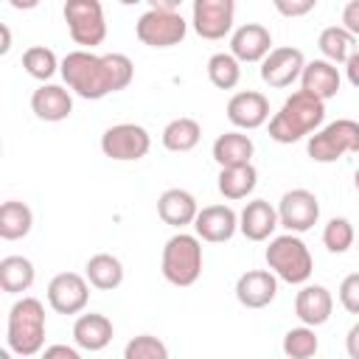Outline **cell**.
Returning a JSON list of instances; mask_svg holds the SVG:
<instances>
[{
  "instance_id": "1",
  "label": "cell",
  "mask_w": 359,
  "mask_h": 359,
  "mask_svg": "<svg viewBox=\"0 0 359 359\" xmlns=\"http://www.w3.org/2000/svg\"><path fill=\"white\" fill-rule=\"evenodd\" d=\"M65 84L87 101H98L109 93H121L135 79V65L123 53L95 56L93 50H70L59 67Z\"/></svg>"
},
{
  "instance_id": "2",
  "label": "cell",
  "mask_w": 359,
  "mask_h": 359,
  "mask_svg": "<svg viewBox=\"0 0 359 359\" xmlns=\"http://www.w3.org/2000/svg\"><path fill=\"white\" fill-rule=\"evenodd\" d=\"M323 121H325V101L297 90L269 118V137L275 143H297L306 135L311 137V132H317Z\"/></svg>"
},
{
  "instance_id": "3",
  "label": "cell",
  "mask_w": 359,
  "mask_h": 359,
  "mask_svg": "<svg viewBox=\"0 0 359 359\" xmlns=\"http://www.w3.org/2000/svg\"><path fill=\"white\" fill-rule=\"evenodd\" d=\"M8 351L17 356H36L45 345V306L36 297H20L8 309L6 323Z\"/></svg>"
},
{
  "instance_id": "4",
  "label": "cell",
  "mask_w": 359,
  "mask_h": 359,
  "mask_svg": "<svg viewBox=\"0 0 359 359\" xmlns=\"http://www.w3.org/2000/svg\"><path fill=\"white\" fill-rule=\"evenodd\" d=\"M266 258V266L275 278L286 280V283H306L314 272V261H311V252L309 247L303 244L300 236L294 233H283V236H275L264 252Z\"/></svg>"
},
{
  "instance_id": "5",
  "label": "cell",
  "mask_w": 359,
  "mask_h": 359,
  "mask_svg": "<svg viewBox=\"0 0 359 359\" xmlns=\"http://www.w3.org/2000/svg\"><path fill=\"white\" fill-rule=\"evenodd\" d=\"M163 278L171 286H194L202 275V241L191 233H177L163 247Z\"/></svg>"
},
{
  "instance_id": "6",
  "label": "cell",
  "mask_w": 359,
  "mask_h": 359,
  "mask_svg": "<svg viewBox=\"0 0 359 359\" xmlns=\"http://www.w3.org/2000/svg\"><path fill=\"white\" fill-rule=\"evenodd\" d=\"M306 151L314 163H337L339 157L359 151V123L351 118H337L325 123L309 137Z\"/></svg>"
},
{
  "instance_id": "7",
  "label": "cell",
  "mask_w": 359,
  "mask_h": 359,
  "mask_svg": "<svg viewBox=\"0 0 359 359\" xmlns=\"http://www.w3.org/2000/svg\"><path fill=\"white\" fill-rule=\"evenodd\" d=\"M65 22L70 39L81 45V50H93L107 39V20L98 0H67L65 3Z\"/></svg>"
},
{
  "instance_id": "8",
  "label": "cell",
  "mask_w": 359,
  "mask_h": 359,
  "mask_svg": "<svg viewBox=\"0 0 359 359\" xmlns=\"http://www.w3.org/2000/svg\"><path fill=\"white\" fill-rule=\"evenodd\" d=\"M188 22L182 20L180 11H160V8H149L140 14V20L135 22V34L143 45L149 48H174L185 39Z\"/></svg>"
},
{
  "instance_id": "9",
  "label": "cell",
  "mask_w": 359,
  "mask_h": 359,
  "mask_svg": "<svg viewBox=\"0 0 359 359\" xmlns=\"http://www.w3.org/2000/svg\"><path fill=\"white\" fill-rule=\"evenodd\" d=\"M151 149V137L140 123H115L101 135V151L109 160L132 163L146 157Z\"/></svg>"
},
{
  "instance_id": "10",
  "label": "cell",
  "mask_w": 359,
  "mask_h": 359,
  "mask_svg": "<svg viewBox=\"0 0 359 359\" xmlns=\"http://www.w3.org/2000/svg\"><path fill=\"white\" fill-rule=\"evenodd\" d=\"M320 219V202L311 191L306 188H294V191H286L280 196V205H278V222L289 230V233H306L317 224Z\"/></svg>"
},
{
  "instance_id": "11",
  "label": "cell",
  "mask_w": 359,
  "mask_h": 359,
  "mask_svg": "<svg viewBox=\"0 0 359 359\" xmlns=\"http://www.w3.org/2000/svg\"><path fill=\"white\" fill-rule=\"evenodd\" d=\"M236 3L233 0H194L191 22L202 39H224L233 28Z\"/></svg>"
},
{
  "instance_id": "12",
  "label": "cell",
  "mask_w": 359,
  "mask_h": 359,
  "mask_svg": "<svg viewBox=\"0 0 359 359\" xmlns=\"http://www.w3.org/2000/svg\"><path fill=\"white\" fill-rule=\"evenodd\" d=\"M303 67H306V56L300 48L292 45L272 48V53L261 62V81L272 90H283L303 76Z\"/></svg>"
},
{
  "instance_id": "13",
  "label": "cell",
  "mask_w": 359,
  "mask_h": 359,
  "mask_svg": "<svg viewBox=\"0 0 359 359\" xmlns=\"http://www.w3.org/2000/svg\"><path fill=\"white\" fill-rule=\"evenodd\" d=\"M87 300H90V286L87 278H81L79 272H59L48 283V303L56 314H79L84 311Z\"/></svg>"
},
{
  "instance_id": "14",
  "label": "cell",
  "mask_w": 359,
  "mask_h": 359,
  "mask_svg": "<svg viewBox=\"0 0 359 359\" xmlns=\"http://www.w3.org/2000/svg\"><path fill=\"white\" fill-rule=\"evenodd\" d=\"M194 230H196V238L199 241H210V244H222V241H230L238 230V216L230 205H208L196 213V222H194Z\"/></svg>"
},
{
  "instance_id": "15",
  "label": "cell",
  "mask_w": 359,
  "mask_h": 359,
  "mask_svg": "<svg viewBox=\"0 0 359 359\" xmlns=\"http://www.w3.org/2000/svg\"><path fill=\"white\" fill-rule=\"evenodd\" d=\"M230 53L238 62H264L272 53V34L258 22H244L230 36Z\"/></svg>"
},
{
  "instance_id": "16",
  "label": "cell",
  "mask_w": 359,
  "mask_h": 359,
  "mask_svg": "<svg viewBox=\"0 0 359 359\" xmlns=\"http://www.w3.org/2000/svg\"><path fill=\"white\" fill-rule=\"evenodd\" d=\"M278 294V278L269 269H247L236 280V300L244 309H264Z\"/></svg>"
},
{
  "instance_id": "17",
  "label": "cell",
  "mask_w": 359,
  "mask_h": 359,
  "mask_svg": "<svg viewBox=\"0 0 359 359\" xmlns=\"http://www.w3.org/2000/svg\"><path fill=\"white\" fill-rule=\"evenodd\" d=\"M269 118V101L264 93L241 90L227 101V121L238 129H258Z\"/></svg>"
},
{
  "instance_id": "18",
  "label": "cell",
  "mask_w": 359,
  "mask_h": 359,
  "mask_svg": "<svg viewBox=\"0 0 359 359\" xmlns=\"http://www.w3.org/2000/svg\"><path fill=\"white\" fill-rule=\"evenodd\" d=\"M331 311H334V297L320 283H306L297 292V297H294V314L309 328H317V325L328 323L331 320Z\"/></svg>"
},
{
  "instance_id": "19",
  "label": "cell",
  "mask_w": 359,
  "mask_h": 359,
  "mask_svg": "<svg viewBox=\"0 0 359 359\" xmlns=\"http://www.w3.org/2000/svg\"><path fill=\"white\" fill-rule=\"evenodd\" d=\"M196 213H199V205H196V196L185 188H168L160 194L157 199V216L171 224V227H185V224H194L196 222Z\"/></svg>"
},
{
  "instance_id": "20",
  "label": "cell",
  "mask_w": 359,
  "mask_h": 359,
  "mask_svg": "<svg viewBox=\"0 0 359 359\" xmlns=\"http://www.w3.org/2000/svg\"><path fill=\"white\" fill-rule=\"evenodd\" d=\"M278 224V208H272L266 199H252L238 213V230L250 241H266Z\"/></svg>"
},
{
  "instance_id": "21",
  "label": "cell",
  "mask_w": 359,
  "mask_h": 359,
  "mask_svg": "<svg viewBox=\"0 0 359 359\" xmlns=\"http://www.w3.org/2000/svg\"><path fill=\"white\" fill-rule=\"evenodd\" d=\"M31 109L39 121H65L70 118L73 112V98H70V90L59 87V84H39L31 95Z\"/></svg>"
},
{
  "instance_id": "22",
  "label": "cell",
  "mask_w": 359,
  "mask_h": 359,
  "mask_svg": "<svg viewBox=\"0 0 359 359\" xmlns=\"http://www.w3.org/2000/svg\"><path fill=\"white\" fill-rule=\"evenodd\" d=\"M339 84H342L339 70L331 62H325V59L306 62L303 76H300V90L303 93H309V95H314L320 101H328V98H334L339 93Z\"/></svg>"
},
{
  "instance_id": "23",
  "label": "cell",
  "mask_w": 359,
  "mask_h": 359,
  "mask_svg": "<svg viewBox=\"0 0 359 359\" xmlns=\"http://www.w3.org/2000/svg\"><path fill=\"white\" fill-rule=\"evenodd\" d=\"M112 334H115V328H112L109 317L95 314V311L81 314V317L73 323V339H76V345L84 348V351H104V348L112 342Z\"/></svg>"
},
{
  "instance_id": "24",
  "label": "cell",
  "mask_w": 359,
  "mask_h": 359,
  "mask_svg": "<svg viewBox=\"0 0 359 359\" xmlns=\"http://www.w3.org/2000/svg\"><path fill=\"white\" fill-rule=\"evenodd\" d=\"M213 160L222 168H236V165H250L252 163V140L244 132H224L213 140Z\"/></svg>"
},
{
  "instance_id": "25",
  "label": "cell",
  "mask_w": 359,
  "mask_h": 359,
  "mask_svg": "<svg viewBox=\"0 0 359 359\" xmlns=\"http://www.w3.org/2000/svg\"><path fill=\"white\" fill-rule=\"evenodd\" d=\"M84 275H87V283L101 289V292H112L123 283V264L109 255V252H98L87 261L84 266Z\"/></svg>"
},
{
  "instance_id": "26",
  "label": "cell",
  "mask_w": 359,
  "mask_h": 359,
  "mask_svg": "<svg viewBox=\"0 0 359 359\" xmlns=\"http://www.w3.org/2000/svg\"><path fill=\"white\" fill-rule=\"evenodd\" d=\"M255 185H258V171H255V165L250 163V165H236V168H222L219 171V182H216V188H219V194L224 196V199H247L252 191H255Z\"/></svg>"
},
{
  "instance_id": "27",
  "label": "cell",
  "mask_w": 359,
  "mask_h": 359,
  "mask_svg": "<svg viewBox=\"0 0 359 359\" xmlns=\"http://www.w3.org/2000/svg\"><path fill=\"white\" fill-rule=\"evenodd\" d=\"M34 278H36V269L25 255H6L0 261V289L3 292H8V294L28 292Z\"/></svg>"
},
{
  "instance_id": "28",
  "label": "cell",
  "mask_w": 359,
  "mask_h": 359,
  "mask_svg": "<svg viewBox=\"0 0 359 359\" xmlns=\"http://www.w3.org/2000/svg\"><path fill=\"white\" fill-rule=\"evenodd\" d=\"M34 227V213L25 202H17V199H8L0 205V238L6 241H17V238H25Z\"/></svg>"
},
{
  "instance_id": "29",
  "label": "cell",
  "mask_w": 359,
  "mask_h": 359,
  "mask_svg": "<svg viewBox=\"0 0 359 359\" xmlns=\"http://www.w3.org/2000/svg\"><path fill=\"white\" fill-rule=\"evenodd\" d=\"M353 45H356V36L348 34L342 25L323 28V34L317 39V48H320L323 59L331 62V65H345L353 56Z\"/></svg>"
},
{
  "instance_id": "30",
  "label": "cell",
  "mask_w": 359,
  "mask_h": 359,
  "mask_svg": "<svg viewBox=\"0 0 359 359\" xmlns=\"http://www.w3.org/2000/svg\"><path fill=\"white\" fill-rule=\"evenodd\" d=\"M202 137V126L194 118H174L163 129V146L168 151H191Z\"/></svg>"
},
{
  "instance_id": "31",
  "label": "cell",
  "mask_w": 359,
  "mask_h": 359,
  "mask_svg": "<svg viewBox=\"0 0 359 359\" xmlns=\"http://www.w3.org/2000/svg\"><path fill=\"white\" fill-rule=\"evenodd\" d=\"M208 79L219 90H233L241 79V62L233 53H213L208 59Z\"/></svg>"
},
{
  "instance_id": "32",
  "label": "cell",
  "mask_w": 359,
  "mask_h": 359,
  "mask_svg": "<svg viewBox=\"0 0 359 359\" xmlns=\"http://www.w3.org/2000/svg\"><path fill=\"white\" fill-rule=\"evenodd\" d=\"M22 67L31 79H39V81H48L62 65L56 59V53L45 45H31L25 53H22Z\"/></svg>"
},
{
  "instance_id": "33",
  "label": "cell",
  "mask_w": 359,
  "mask_h": 359,
  "mask_svg": "<svg viewBox=\"0 0 359 359\" xmlns=\"http://www.w3.org/2000/svg\"><path fill=\"white\" fill-rule=\"evenodd\" d=\"M320 348V339L314 334V328L300 325V328H289L283 334V353L289 359H311Z\"/></svg>"
},
{
  "instance_id": "34",
  "label": "cell",
  "mask_w": 359,
  "mask_h": 359,
  "mask_svg": "<svg viewBox=\"0 0 359 359\" xmlns=\"http://www.w3.org/2000/svg\"><path fill=\"white\" fill-rule=\"evenodd\" d=\"M323 244L328 252H348L353 247V224L342 216H334L323 230Z\"/></svg>"
},
{
  "instance_id": "35",
  "label": "cell",
  "mask_w": 359,
  "mask_h": 359,
  "mask_svg": "<svg viewBox=\"0 0 359 359\" xmlns=\"http://www.w3.org/2000/svg\"><path fill=\"white\" fill-rule=\"evenodd\" d=\"M123 359H168V348L163 339H157L151 334H140L126 342Z\"/></svg>"
},
{
  "instance_id": "36",
  "label": "cell",
  "mask_w": 359,
  "mask_h": 359,
  "mask_svg": "<svg viewBox=\"0 0 359 359\" xmlns=\"http://www.w3.org/2000/svg\"><path fill=\"white\" fill-rule=\"evenodd\" d=\"M339 303L348 314H359V272H351L339 283Z\"/></svg>"
},
{
  "instance_id": "37",
  "label": "cell",
  "mask_w": 359,
  "mask_h": 359,
  "mask_svg": "<svg viewBox=\"0 0 359 359\" xmlns=\"http://www.w3.org/2000/svg\"><path fill=\"white\" fill-rule=\"evenodd\" d=\"M317 6V0H275V8L283 17H303Z\"/></svg>"
},
{
  "instance_id": "38",
  "label": "cell",
  "mask_w": 359,
  "mask_h": 359,
  "mask_svg": "<svg viewBox=\"0 0 359 359\" xmlns=\"http://www.w3.org/2000/svg\"><path fill=\"white\" fill-rule=\"evenodd\" d=\"M342 28L353 36H359V0H351L342 8Z\"/></svg>"
},
{
  "instance_id": "39",
  "label": "cell",
  "mask_w": 359,
  "mask_h": 359,
  "mask_svg": "<svg viewBox=\"0 0 359 359\" xmlns=\"http://www.w3.org/2000/svg\"><path fill=\"white\" fill-rule=\"evenodd\" d=\"M42 359H81V356L70 345H50V348L42 351Z\"/></svg>"
},
{
  "instance_id": "40",
  "label": "cell",
  "mask_w": 359,
  "mask_h": 359,
  "mask_svg": "<svg viewBox=\"0 0 359 359\" xmlns=\"http://www.w3.org/2000/svg\"><path fill=\"white\" fill-rule=\"evenodd\" d=\"M345 351L351 359H359V323H353L348 328V337H345Z\"/></svg>"
},
{
  "instance_id": "41",
  "label": "cell",
  "mask_w": 359,
  "mask_h": 359,
  "mask_svg": "<svg viewBox=\"0 0 359 359\" xmlns=\"http://www.w3.org/2000/svg\"><path fill=\"white\" fill-rule=\"evenodd\" d=\"M345 76H348V81L359 90V50H353V56L345 62Z\"/></svg>"
},
{
  "instance_id": "42",
  "label": "cell",
  "mask_w": 359,
  "mask_h": 359,
  "mask_svg": "<svg viewBox=\"0 0 359 359\" xmlns=\"http://www.w3.org/2000/svg\"><path fill=\"white\" fill-rule=\"evenodd\" d=\"M0 31H3V45H0V53H8V48H11V34H8V28H6V25H0Z\"/></svg>"
},
{
  "instance_id": "43",
  "label": "cell",
  "mask_w": 359,
  "mask_h": 359,
  "mask_svg": "<svg viewBox=\"0 0 359 359\" xmlns=\"http://www.w3.org/2000/svg\"><path fill=\"white\" fill-rule=\"evenodd\" d=\"M353 185H356V191H359V168H356V174H353Z\"/></svg>"
},
{
  "instance_id": "44",
  "label": "cell",
  "mask_w": 359,
  "mask_h": 359,
  "mask_svg": "<svg viewBox=\"0 0 359 359\" xmlns=\"http://www.w3.org/2000/svg\"><path fill=\"white\" fill-rule=\"evenodd\" d=\"M0 359H11V353L8 351H0Z\"/></svg>"
}]
</instances>
